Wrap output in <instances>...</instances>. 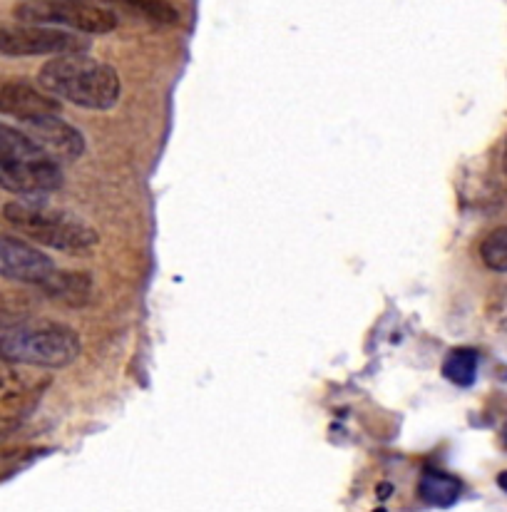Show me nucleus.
<instances>
[{"label": "nucleus", "mask_w": 507, "mask_h": 512, "mask_svg": "<svg viewBox=\"0 0 507 512\" xmlns=\"http://www.w3.org/2000/svg\"><path fill=\"white\" fill-rule=\"evenodd\" d=\"M80 336L68 324L0 311V361L28 368H68L80 356Z\"/></svg>", "instance_id": "f257e3e1"}, {"label": "nucleus", "mask_w": 507, "mask_h": 512, "mask_svg": "<svg viewBox=\"0 0 507 512\" xmlns=\"http://www.w3.org/2000/svg\"><path fill=\"white\" fill-rule=\"evenodd\" d=\"M38 85L58 100H68L83 110H112L122 95L115 68L85 53L55 55L40 68Z\"/></svg>", "instance_id": "f03ea898"}, {"label": "nucleus", "mask_w": 507, "mask_h": 512, "mask_svg": "<svg viewBox=\"0 0 507 512\" xmlns=\"http://www.w3.org/2000/svg\"><path fill=\"white\" fill-rule=\"evenodd\" d=\"M65 182L60 162L28 132L0 122V189L25 199L58 192Z\"/></svg>", "instance_id": "7ed1b4c3"}, {"label": "nucleus", "mask_w": 507, "mask_h": 512, "mask_svg": "<svg viewBox=\"0 0 507 512\" xmlns=\"http://www.w3.org/2000/svg\"><path fill=\"white\" fill-rule=\"evenodd\" d=\"M3 217L25 239L40 244V247L55 249V252L80 256L90 254L100 244V234L85 219L35 202V199L8 202L3 207Z\"/></svg>", "instance_id": "20e7f679"}, {"label": "nucleus", "mask_w": 507, "mask_h": 512, "mask_svg": "<svg viewBox=\"0 0 507 512\" xmlns=\"http://www.w3.org/2000/svg\"><path fill=\"white\" fill-rule=\"evenodd\" d=\"M13 15L23 23L55 25L83 35H107L117 28V15L90 0H25Z\"/></svg>", "instance_id": "39448f33"}, {"label": "nucleus", "mask_w": 507, "mask_h": 512, "mask_svg": "<svg viewBox=\"0 0 507 512\" xmlns=\"http://www.w3.org/2000/svg\"><path fill=\"white\" fill-rule=\"evenodd\" d=\"M90 48L83 33L40 23L0 25V55L5 58H40V55L85 53Z\"/></svg>", "instance_id": "423d86ee"}, {"label": "nucleus", "mask_w": 507, "mask_h": 512, "mask_svg": "<svg viewBox=\"0 0 507 512\" xmlns=\"http://www.w3.org/2000/svg\"><path fill=\"white\" fill-rule=\"evenodd\" d=\"M55 274L58 266L48 254L23 239L0 234V279L38 286L43 291Z\"/></svg>", "instance_id": "0eeeda50"}, {"label": "nucleus", "mask_w": 507, "mask_h": 512, "mask_svg": "<svg viewBox=\"0 0 507 512\" xmlns=\"http://www.w3.org/2000/svg\"><path fill=\"white\" fill-rule=\"evenodd\" d=\"M50 378L30 373L28 366L0 361V418L18 421L38 406Z\"/></svg>", "instance_id": "6e6552de"}, {"label": "nucleus", "mask_w": 507, "mask_h": 512, "mask_svg": "<svg viewBox=\"0 0 507 512\" xmlns=\"http://www.w3.org/2000/svg\"><path fill=\"white\" fill-rule=\"evenodd\" d=\"M53 112H60V102L43 87L20 78H0V115L28 122L33 117L53 115Z\"/></svg>", "instance_id": "1a4fd4ad"}, {"label": "nucleus", "mask_w": 507, "mask_h": 512, "mask_svg": "<svg viewBox=\"0 0 507 512\" xmlns=\"http://www.w3.org/2000/svg\"><path fill=\"white\" fill-rule=\"evenodd\" d=\"M25 125L30 130L28 135L58 162H75L85 155V137L73 125H68L60 112L33 117Z\"/></svg>", "instance_id": "9d476101"}, {"label": "nucleus", "mask_w": 507, "mask_h": 512, "mask_svg": "<svg viewBox=\"0 0 507 512\" xmlns=\"http://www.w3.org/2000/svg\"><path fill=\"white\" fill-rule=\"evenodd\" d=\"M460 493H463V483L443 470H425L418 483V498L433 508H450L458 503Z\"/></svg>", "instance_id": "9b49d317"}, {"label": "nucleus", "mask_w": 507, "mask_h": 512, "mask_svg": "<svg viewBox=\"0 0 507 512\" xmlns=\"http://www.w3.org/2000/svg\"><path fill=\"white\" fill-rule=\"evenodd\" d=\"M92 291V279L85 271H68L58 269V274L53 276L48 286L43 289L45 296L50 299H58L68 306H85L90 299Z\"/></svg>", "instance_id": "f8f14e48"}, {"label": "nucleus", "mask_w": 507, "mask_h": 512, "mask_svg": "<svg viewBox=\"0 0 507 512\" xmlns=\"http://www.w3.org/2000/svg\"><path fill=\"white\" fill-rule=\"evenodd\" d=\"M478 366L480 356L473 348H455V351L448 353L443 363V376L445 381L455 383L460 388L473 386L475 378H478Z\"/></svg>", "instance_id": "ddd939ff"}, {"label": "nucleus", "mask_w": 507, "mask_h": 512, "mask_svg": "<svg viewBox=\"0 0 507 512\" xmlns=\"http://www.w3.org/2000/svg\"><path fill=\"white\" fill-rule=\"evenodd\" d=\"M480 259L490 271L507 274V227L493 229L480 244Z\"/></svg>", "instance_id": "4468645a"}, {"label": "nucleus", "mask_w": 507, "mask_h": 512, "mask_svg": "<svg viewBox=\"0 0 507 512\" xmlns=\"http://www.w3.org/2000/svg\"><path fill=\"white\" fill-rule=\"evenodd\" d=\"M130 10L157 25H174L179 20V10L169 0H122Z\"/></svg>", "instance_id": "2eb2a0df"}, {"label": "nucleus", "mask_w": 507, "mask_h": 512, "mask_svg": "<svg viewBox=\"0 0 507 512\" xmlns=\"http://www.w3.org/2000/svg\"><path fill=\"white\" fill-rule=\"evenodd\" d=\"M498 485H500V488H503L505 493H507V470H503V473L498 475Z\"/></svg>", "instance_id": "dca6fc26"}, {"label": "nucleus", "mask_w": 507, "mask_h": 512, "mask_svg": "<svg viewBox=\"0 0 507 512\" xmlns=\"http://www.w3.org/2000/svg\"><path fill=\"white\" fill-rule=\"evenodd\" d=\"M90 3H100V5H107V3H112V0H90Z\"/></svg>", "instance_id": "f3484780"}, {"label": "nucleus", "mask_w": 507, "mask_h": 512, "mask_svg": "<svg viewBox=\"0 0 507 512\" xmlns=\"http://www.w3.org/2000/svg\"><path fill=\"white\" fill-rule=\"evenodd\" d=\"M505 172H507V147H505Z\"/></svg>", "instance_id": "a211bd4d"}]
</instances>
